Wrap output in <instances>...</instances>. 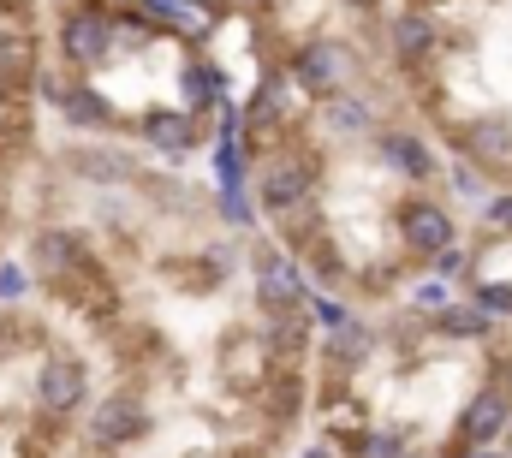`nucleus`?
<instances>
[{
    "label": "nucleus",
    "mask_w": 512,
    "mask_h": 458,
    "mask_svg": "<svg viewBox=\"0 0 512 458\" xmlns=\"http://www.w3.org/2000/svg\"><path fill=\"white\" fill-rule=\"evenodd\" d=\"M137 137H143L155 155L179 161V155H191V149L203 143V119L185 114V108H143V114H137Z\"/></svg>",
    "instance_id": "nucleus-5"
},
{
    "label": "nucleus",
    "mask_w": 512,
    "mask_h": 458,
    "mask_svg": "<svg viewBox=\"0 0 512 458\" xmlns=\"http://www.w3.org/2000/svg\"><path fill=\"white\" fill-rule=\"evenodd\" d=\"M387 36H393V54H399L405 66H417V60H429V48H435V18H429L423 6H405V12H393Z\"/></svg>",
    "instance_id": "nucleus-12"
},
{
    "label": "nucleus",
    "mask_w": 512,
    "mask_h": 458,
    "mask_svg": "<svg viewBox=\"0 0 512 458\" xmlns=\"http://www.w3.org/2000/svg\"><path fill=\"white\" fill-rule=\"evenodd\" d=\"M310 191H316V161H310V155H268V161L256 167V203H262L268 215L304 203Z\"/></svg>",
    "instance_id": "nucleus-4"
},
{
    "label": "nucleus",
    "mask_w": 512,
    "mask_h": 458,
    "mask_svg": "<svg viewBox=\"0 0 512 458\" xmlns=\"http://www.w3.org/2000/svg\"><path fill=\"white\" fill-rule=\"evenodd\" d=\"M227 102V84H221V72L209 66V60H185L179 66V108L185 114H209V108H221Z\"/></svg>",
    "instance_id": "nucleus-11"
},
{
    "label": "nucleus",
    "mask_w": 512,
    "mask_h": 458,
    "mask_svg": "<svg viewBox=\"0 0 512 458\" xmlns=\"http://www.w3.org/2000/svg\"><path fill=\"white\" fill-rule=\"evenodd\" d=\"M346 6H376V0H346Z\"/></svg>",
    "instance_id": "nucleus-31"
},
{
    "label": "nucleus",
    "mask_w": 512,
    "mask_h": 458,
    "mask_svg": "<svg viewBox=\"0 0 512 458\" xmlns=\"http://www.w3.org/2000/svg\"><path fill=\"white\" fill-rule=\"evenodd\" d=\"M143 429H149L143 393H102V399L90 405V423H84V453H96V458L126 453Z\"/></svg>",
    "instance_id": "nucleus-3"
},
{
    "label": "nucleus",
    "mask_w": 512,
    "mask_h": 458,
    "mask_svg": "<svg viewBox=\"0 0 512 458\" xmlns=\"http://www.w3.org/2000/svg\"><path fill=\"white\" fill-rule=\"evenodd\" d=\"M507 417H512L507 387H483V393H471V405L459 411V441H465V447H489V441L507 435Z\"/></svg>",
    "instance_id": "nucleus-6"
},
{
    "label": "nucleus",
    "mask_w": 512,
    "mask_h": 458,
    "mask_svg": "<svg viewBox=\"0 0 512 458\" xmlns=\"http://www.w3.org/2000/svg\"><path fill=\"white\" fill-rule=\"evenodd\" d=\"M54 48H60V66L78 78H96L102 66H114V48H120L114 0H66L54 18Z\"/></svg>",
    "instance_id": "nucleus-2"
},
{
    "label": "nucleus",
    "mask_w": 512,
    "mask_h": 458,
    "mask_svg": "<svg viewBox=\"0 0 512 458\" xmlns=\"http://www.w3.org/2000/svg\"><path fill=\"white\" fill-rule=\"evenodd\" d=\"M411 304H417V310H429V316H441L453 298H447V286H441V280H429V286H417V298H411Z\"/></svg>",
    "instance_id": "nucleus-25"
},
{
    "label": "nucleus",
    "mask_w": 512,
    "mask_h": 458,
    "mask_svg": "<svg viewBox=\"0 0 512 458\" xmlns=\"http://www.w3.org/2000/svg\"><path fill=\"white\" fill-rule=\"evenodd\" d=\"M292 78H298L310 96H340V84H346V48H334V42H304V48L292 54Z\"/></svg>",
    "instance_id": "nucleus-7"
},
{
    "label": "nucleus",
    "mask_w": 512,
    "mask_h": 458,
    "mask_svg": "<svg viewBox=\"0 0 512 458\" xmlns=\"http://www.w3.org/2000/svg\"><path fill=\"white\" fill-rule=\"evenodd\" d=\"M215 179H221V191H239V185H245V137H221Z\"/></svg>",
    "instance_id": "nucleus-16"
},
{
    "label": "nucleus",
    "mask_w": 512,
    "mask_h": 458,
    "mask_svg": "<svg viewBox=\"0 0 512 458\" xmlns=\"http://www.w3.org/2000/svg\"><path fill=\"white\" fill-rule=\"evenodd\" d=\"M310 458H334V447H316V453H310Z\"/></svg>",
    "instance_id": "nucleus-29"
},
{
    "label": "nucleus",
    "mask_w": 512,
    "mask_h": 458,
    "mask_svg": "<svg viewBox=\"0 0 512 458\" xmlns=\"http://www.w3.org/2000/svg\"><path fill=\"white\" fill-rule=\"evenodd\" d=\"M477 310H489V316H512V286H507V280L477 286Z\"/></svg>",
    "instance_id": "nucleus-21"
},
{
    "label": "nucleus",
    "mask_w": 512,
    "mask_h": 458,
    "mask_svg": "<svg viewBox=\"0 0 512 458\" xmlns=\"http://www.w3.org/2000/svg\"><path fill=\"white\" fill-rule=\"evenodd\" d=\"M48 340L54 334L24 304H0V458H54L60 435L72 429V423L48 417L30 387V369Z\"/></svg>",
    "instance_id": "nucleus-1"
},
{
    "label": "nucleus",
    "mask_w": 512,
    "mask_h": 458,
    "mask_svg": "<svg viewBox=\"0 0 512 458\" xmlns=\"http://www.w3.org/2000/svg\"><path fill=\"white\" fill-rule=\"evenodd\" d=\"M24 292H30V268L0 256V304H24Z\"/></svg>",
    "instance_id": "nucleus-19"
},
{
    "label": "nucleus",
    "mask_w": 512,
    "mask_h": 458,
    "mask_svg": "<svg viewBox=\"0 0 512 458\" xmlns=\"http://www.w3.org/2000/svg\"><path fill=\"white\" fill-rule=\"evenodd\" d=\"M376 149L387 155L393 173H405V179H435V155H429L423 137H411V131H382Z\"/></svg>",
    "instance_id": "nucleus-13"
},
{
    "label": "nucleus",
    "mask_w": 512,
    "mask_h": 458,
    "mask_svg": "<svg viewBox=\"0 0 512 458\" xmlns=\"http://www.w3.org/2000/svg\"><path fill=\"white\" fill-rule=\"evenodd\" d=\"M221 221L227 227H251V203H245V191H221Z\"/></svg>",
    "instance_id": "nucleus-22"
},
{
    "label": "nucleus",
    "mask_w": 512,
    "mask_h": 458,
    "mask_svg": "<svg viewBox=\"0 0 512 458\" xmlns=\"http://www.w3.org/2000/svg\"><path fill=\"white\" fill-rule=\"evenodd\" d=\"M459 268H465V250L459 244H441L435 250V274H459Z\"/></svg>",
    "instance_id": "nucleus-28"
},
{
    "label": "nucleus",
    "mask_w": 512,
    "mask_h": 458,
    "mask_svg": "<svg viewBox=\"0 0 512 458\" xmlns=\"http://www.w3.org/2000/svg\"><path fill=\"white\" fill-rule=\"evenodd\" d=\"M489 310H477V304H447L441 316H435V328L441 334H453V340H477V334H489Z\"/></svg>",
    "instance_id": "nucleus-15"
},
{
    "label": "nucleus",
    "mask_w": 512,
    "mask_h": 458,
    "mask_svg": "<svg viewBox=\"0 0 512 458\" xmlns=\"http://www.w3.org/2000/svg\"><path fill=\"white\" fill-rule=\"evenodd\" d=\"M453 191H465V197H483V191H489V179H483V167H471V161H459V167H453Z\"/></svg>",
    "instance_id": "nucleus-24"
},
{
    "label": "nucleus",
    "mask_w": 512,
    "mask_h": 458,
    "mask_svg": "<svg viewBox=\"0 0 512 458\" xmlns=\"http://www.w3.org/2000/svg\"><path fill=\"white\" fill-rule=\"evenodd\" d=\"M483 221L495 232H512V191H495V197L483 203Z\"/></svg>",
    "instance_id": "nucleus-23"
},
{
    "label": "nucleus",
    "mask_w": 512,
    "mask_h": 458,
    "mask_svg": "<svg viewBox=\"0 0 512 458\" xmlns=\"http://www.w3.org/2000/svg\"><path fill=\"white\" fill-rule=\"evenodd\" d=\"M459 149H465V161H471V167L501 173V167H512V125L501 114L471 119V125H465V137H459Z\"/></svg>",
    "instance_id": "nucleus-9"
},
{
    "label": "nucleus",
    "mask_w": 512,
    "mask_h": 458,
    "mask_svg": "<svg viewBox=\"0 0 512 458\" xmlns=\"http://www.w3.org/2000/svg\"><path fill=\"white\" fill-rule=\"evenodd\" d=\"M399 232H405V244L411 250H423V256H435L441 244H453V215L441 209V203H405V215H399Z\"/></svg>",
    "instance_id": "nucleus-10"
},
{
    "label": "nucleus",
    "mask_w": 512,
    "mask_h": 458,
    "mask_svg": "<svg viewBox=\"0 0 512 458\" xmlns=\"http://www.w3.org/2000/svg\"><path fill=\"white\" fill-rule=\"evenodd\" d=\"M358 458H405V435L399 429H370L358 441Z\"/></svg>",
    "instance_id": "nucleus-20"
},
{
    "label": "nucleus",
    "mask_w": 512,
    "mask_h": 458,
    "mask_svg": "<svg viewBox=\"0 0 512 458\" xmlns=\"http://www.w3.org/2000/svg\"><path fill=\"white\" fill-rule=\"evenodd\" d=\"M322 102H328L322 114H328V125H334V131H346V137H352V131H370L364 102H352V96H322Z\"/></svg>",
    "instance_id": "nucleus-17"
},
{
    "label": "nucleus",
    "mask_w": 512,
    "mask_h": 458,
    "mask_svg": "<svg viewBox=\"0 0 512 458\" xmlns=\"http://www.w3.org/2000/svg\"><path fill=\"white\" fill-rule=\"evenodd\" d=\"M215 131H221V137H245V108L221 102V114H215Z\"/></svg>",
    "instance_id": "nucleus-26"
},
{
    "label": "nucleus",
    "mask_w": 512,
    "mask_h": 458,
    "mask_svg": "<svg viewBox=\"0 0 512 458\" xmlns=\"http://www.w3.org/2000/svg\"><path fill=\"white\" fill-rule=\"evenodd\" d=\"M310 316H316L322 328H340V322H346V310H340L334 298H310Z\"/></svg>",
    "instance_id": "nucleus-27"
},
{
    "label": "nucleus",
    "mask_w": 512,
    "mask_h": 458,
    "mask_svg": "<svg viewBox=\"0 0 512 458\" xmlns=\"http://www.w3.org/2000/svg\"><path fill=\"white\" fill-rule=\"evenodd\" d=\"M405 458H417V453H405Z\"/></svg>",
    "instance_id": "nucleus-33"
},
{
    "label": "nucleus",
    "mask_w": 512,
    "mask_h": 458,
    "mask_svg": "<svg viewBox=\"0 0 512 458\" xmlns=\"http://www.w3.org/2000/svg\"><path fill=\"white\" fill-rule=\"evenodd\" d=\"M465 458H495V453H483V447H471V453H465Z\"/></svg>",
    "instance_id": "nucleus-30"
},
{
    "label": "nucleus",
    "mask_w": 512,
    "mask_h": 458,
    "mask_svg": "<svg viewBox=\"0 0 512 458\" xmlns=\"http://www.w3.org/2000/svg\"><path fill=\"white\" fill-rule=\"evenodd\" d=\"M167 30H179V36L203 42V36H215V30H221V12H215L209 0H179V6H173V18H167Z\"/></svg>",
    "instance_id": "nucleus-14"
},
{
    "label": "nucleus",
    "mask_w": 512,
    "mask_h": 458,
    "mask_svg": "<svg viewBox=\"0 0 512 458\" xmlns=\"http://www.w3.org/2000/svg\"><path fill=\"white\" fill-rule=\"evenodd\" d=\"M256 298H262L268 310H298V304L310 298L298 262L280 256V250H262V256H256Z\"/></svg>",
    "instance_id": "nucleus-8"
},
{
    "label": "nucleus",
    "mask_w": 512,
    "mask_h": 458,
    "mask_svg": "<svg viewBox=\"0 0 512 458\" xmlns=\"http://www.w3.org/2000/svg\"><path fill=\"white\" fill-rule=\"evenodd\" d=\"M507 441H512V417H507Z\"/></svg>",
    "instance_id": "nucleus-32"
},
{
    "label": "nucleus",
    "mask_w": 512,
    "mask_h": 458,
    "mask_svg": "<svg viewBox=\"0 0 512 458\" xmlns=\"http://www.w3.org/2000/svg\"><path fill=\"white\" fill-rule=\"evenodd\" d=\"M364 351H370V334H364V328H352V322H340V334L328 340V357L352 369V363H364Z\"/></svg>",
    "instance_id": "nucleus-18"
}]
</instances>
